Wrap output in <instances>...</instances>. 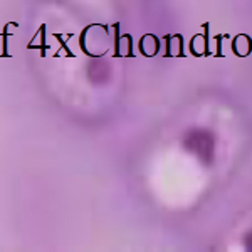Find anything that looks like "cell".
<instances>
[{
  "label": "cell",
  "mask_w": 252,
  "mask_h": 252,
  "mask_svg": "<svg viewBox=\"0 0 252 252\" xmlns=\"http://www.w3.org/2000/svg\"><path fill=\"white\" fill-rule=\"evenodd\" d=\"M111 27L103 24H91L84 27L79 35V47L88 58H103L109 52V31Z\"/></svg>",
  "instance_id": "6da1fadb"
},
{
  "label": "cell",
  "mask_w": 252,
  "mask_h": 252,
  "mask_svg": "<svg viewBox=\"0 0 252 252\" xmlns=\"http://www.w3.org/2000/svg\"><path fill=\"white\" fill-rule=\"evenodd\" d=\"M163 40H165L163 58H187L185 40L182 34H166Z\"/></svg>",
  "instance_id": "7a4b0ae2"
},
{
  "label": "cell",
  "mask_w": 252,
  "mask_h": 252,
  "mask_svg": "<svg viewBox=\"0 0 252 252\" xmlns=\"http://www.w3.org/2000/svg\"><path fill=\"white\" fill-rule=\"evenodd\" d=\"M138 51L145 58H155L161 51V40L155 34H145L138 40Z\"/></svg>",
  "instance_id": "3957f363"
},
{
  "label": "cell",
  "mask_w": 252,
  "mask_h": 252,
  "mask_svg": "<svg viewBox=\"0 0 252 252\" xmlns=\"http://www.w3.org/2000/svg\"><path fill=\"white\" fill-rule=\"evenodd\" d=\"M232 52L237 58H249L252 54V37L247 34H237L232 39Z\"/></svg>",
  "instance_id": "277c9868"
},
{
  "label": "cell",
  "mask_w": 252,
  "mask_h": 252,
  "mask_svg": "<svg viewBox=\"0 0 252 252\" xmlns=\"http://www.w3.org/2000/svg\"><path fill=\"white\" fill-rule=\"evenodd\" d=\"M37 32L39 35H42V44H27V49H40V58H46V49L51 47L44 40V37H46V26H40Z\"/></svg>",
  "instance_id": "5b68a950"
},
{
  "label": "cell",
  "mask_w": 252,
  "mask_h": 252,
  "mask_svg": "<svg viewBox=\"0 0 252 252\" xmlns=\"http://www.w3.org/2000/svg\"><path fill=\"white\" fill-rule=\"evenodd\" d=\"M10 24H12V22L7 24L5 29L2 31V37H3V44H2V46H3V52H2V54H0V58H12V56L9 54V51H7V47H9V44H7V39H9L10 35H14V34H12V32H9Z\"/></svg>",
  "instance_id": "8992f818"
},
{
  "label": "cell",
  "mask_w": 252,
  "mask_h": 252,
  "mask_svg": "<svg viewBox=\"0 0 252 252\" xmlns=\"http://www.w3.org/2000/svg\"><path fill=\"white\" fill-rule=\"evenodd\" d=\"M223 39H229V34H217V35H215V42H217L215 58H223V54H222V40Z\"/></svg>",
  "instance_id": "52a82bcc"
},
{
  "label": "cell",
  "mask_w": 252,
  "mask_h": 252,
  "mask_svg": "<svg viewBox=\"0 0 252 252\" xmlns=\"http://www.w3.org/2000/svg\"><path fill=\"white\" fill-rule=\"evenodd\" d=\"M56 39H59V40H61V47H63L64 51H66L67 58H74V54L71 52V49H69V47H67V44L64 42V35H63V34H56Z\"/></svg>",
  "instance_id": "ba28073f"
}]
</instances>
